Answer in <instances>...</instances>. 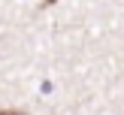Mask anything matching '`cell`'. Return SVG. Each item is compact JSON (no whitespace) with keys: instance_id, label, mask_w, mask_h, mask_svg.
<instances>
[{"instance_id":"obj_1","label":"cell","mask_w":124,"mask_h":115,"mask_svg":"<svg viewBox=\"0 0 124 115\" xmlns=\"http://www.w3.org/2000/svg\"><path fill=\"white\" fill-rule=\"evenodd\" d=\"M0 115H24L21 109H0Z\"/></svg>"},{"instance_id":"obj_2","label":"cell","mask_w":124,"mask_h":115,"mask_svg":"<svg viewBox=\"0 0 124 115\" xmlns=\"http://www.w3.org/2000/svg\"><path fill=\"white\" fill-rule=\"evenodd\" d=\"M48 3H54V0H48Z\"/></svg>"}]
</instances>
